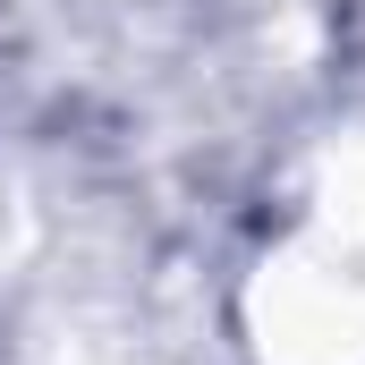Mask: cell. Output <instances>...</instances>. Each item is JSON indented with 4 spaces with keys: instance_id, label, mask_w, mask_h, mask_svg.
<instances>
[{
    "instance_id": "1",
    "label": "cell",
    "mask_w": 365,
    "mask_h": 365,
    "mask_svg": "<svg viewBox=\"0 0 365 365\" xmlns=\"http://www.w3.org/2000/svg\"><path fill=\"white\" fill-rule=\"evenodd\" d=\"M238 340L255 365H365V238L280 212L238 272Z\"/></svg>"
},
{
    "instance_id": "2",
    "label": "cell",
    "mask_w": 365,
    "mask_h": 365,
    "mask_svg": "<svg viewBox=\"0 0 365 365\" xmlns=\"http://www.w3.org/2000/svg\"><path fill=\"white\" fill-rule=\"evenodd\" d=\"M289 212L365 238V119H340V128H323V136L306 145L297 187H289Z\"/></svg>"
}]
</instances>
